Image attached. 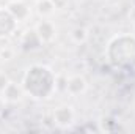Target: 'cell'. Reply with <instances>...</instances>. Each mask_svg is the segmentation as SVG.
<instances>
[{"instance_id":"cell-8","label":"cell","mask_w":135,"mask_h":134,"mask_svg":"<svg viewBox=\"0 0 135 134\" xmlns=\"http://www.w3.org/2000/svg\"><path fill=\"white\" fill-rule=\"evenodd\" d=\"M3 98L6 101H17L21 98V95H22V92H21V88L16 85V84H13V82H9V84H5V87H3Z\"/></svg>"},{"instance_id":"cell-2","label":"cell","mask_w":135,"mask_h":134,"mask_svg":"<svg viewBox=\"0 0 135 134\" xmlns=\"http://www.w3.org/2000/svg\"><path fill=\"white\" fill-rule=\"evenodd\" d=\"M108 60L113 66L129 69L135 68V38L121 35L112 39L108 44Z\"/></svg>"},{"instance_id":"cell-6","label":"cell","mask_w":135,"mask_h":134,"mask_svg":"<svg viewBox=\"0 0 135 134\" xmlns=\"http://www.w3.org/2000/svg\"><path fill=\"white\" fill-rule=\"evenodd\" d=\"M36 33H38L39 39H41L42 43H49V41H52L54 36H55V27H54L52 22H49V21H42V22L38 24V27H36Z\"/></svg>"},{"instance_id":"cell-1","label":"cell","mask_w":135,"mask_h":134,"mask_svg":"<svg viewBox=\"0 0 135 134\" xmlns=\"http://www.w3.org/2000/svg\"><path fill=\"white\" fill-rule=\"evenodd\" d=\"M24 88L33 98H47L55 88V76L47 66L35 65L24 77Z\"/></svg>"},{"instance_id":"cell-11","label":"cell","mask_w":135,"mask_h":134,"mask_svg":"<svg viewBox=\"0 0 135 134\" xmlns=\"http://www.w3.org/2000/svg\"><path fill=\"white\" fill-rule=\"evenodd\" d=\"M9 2H14V0H9Z\"/></svg>"},{"instance_id":"cell-5","label":"cell","mask_w":135,"mask_h":134,"mask_svg":"<svg viewBox=\"0 0 135 134\" xmlns=\"http://www.w3.org/2000/svg\"><path fill=\"white\" fill-rule=\"evenodd\" d=\"M8 11L14 16L16 21H25L30 14V10L28 6L22 2V0H14V2H9L8 5Z\"/></svg>"},{"instance_id":"cell-3","label":"cell","mask_w":135,"mask_h":134,"mask_svg":"<svg viewBox=\"0 0 135 134\" xmlns=\"http://www.w3.org/2000/svg\"><path fill=\"white\" fill-rule=\"evenodd\" d=\"M17 21L8 10H0V38L8 36L14 32Z\"/></svg>"},{"instance_id":"cell-7","label":"cell","mask_w":135,"mask_h":134,"mask_svg":"<svg viewBox=\"0 0 135 134\" xmlns=\"http://www.w3.org/2000/svg\"><path fill=\"white\" fill-rule=\"evenodd\" d=\"M66 90L71 95H80V93H83L86 90V81L82 76H72L68 81Z\"/></svg>"},{"instance_id":"cell-4","label":"cell","mask_w":135,"mask_h":134,"mask_svg":"<svg viewBox=\"0 0 135 134\" xmlns=\"http://www.w3.org/2000/svg\"><path fill=\"white\" fill-rule=\"evenodd\" d=\"M54 120H55V123L58 126H63V128L72 125V122H74V110H72V107H69V106L57 107L55 112H54Z\"/></svg>"},{"instance_id":"cell-10","label":"cell","mask_w":135,"mask_h":134,"mask_svg":"<svg viewBox=\"0 0 135 134\" xmlns=\"http://www.w3.org/2000/svg\"><path fill=\"white\" fill-rule=\"evenodd\" d=\"M2 107H3V101L0 100V110H2Z\"/></svg>"},{"instance_id":"cell-9","label":"cell","mask_w":135,"mask_h":134,"mask_svg":"<svg viewBox=\"0 0 135 134\" xmlns=\"http://www.w3.org/2000/svg\"><path fill=\"white\" fill-rule=\"evenodd\" d=\"M36 8H38V13H39V14L47 16V14H52V13H54L55 5H54L52 0H38Z\"/></svg>"}]
</instances>
